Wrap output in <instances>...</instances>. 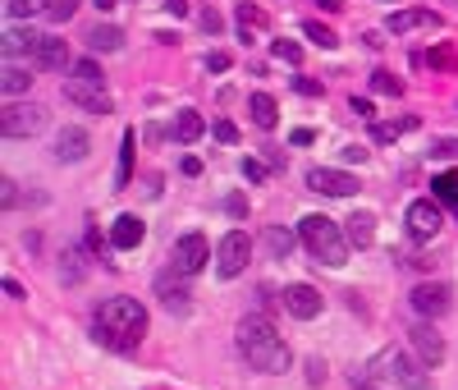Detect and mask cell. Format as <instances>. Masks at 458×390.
Returning a JSON list of instances; mask_svg holds the SVG:
<instances>
[{
  "instance_id": "1",
  "label": "cell",
  "mask_w": 458,
  "mask_h": 390,
  "mask_svg": "<svg viewBox=\"0 0 458 390\" xmlns=\"http://www.w3.org/2000/svg\"><path fill=\"white\" fill-rule=\"evenodd\" d=\"M234 335H238V354L248 358L252 372H261V377H284V372H289L293 354H289V345H284V335L271 326V317L252 312V317L238 322Z\"/></svg>"
},
{
  "instance_id": "2",
  "label": "cell",
  "mask_w": 458,
  "mask_h": 390,
  "mask_svg": "<svg viewBox=\"0 0 458 390\" xmlns=\"http://www.w3.org/2000/svg\"><path fill=\"white\" fill-rule=\"evenodd\" d=\"M92 331H97V340L105 349H138L143 345V335H147V308L138 299H128V294H115V299H105L97 308V317H92Z\"/></svg>"
},
{
  "instance_id": "3",
  "label": "cell",
  "mask_w": 458,
  "mask_h": 390,
  "mask_svg": "<svg viewBox=\"0 0 458 390\" xmlns=\"http://www.w3.org/2000/svg\"><path fill=\"white\" fill-rule=\"evenodd\" d=\"M299 239H303V248L316 257L321 267H344L348 262V248H353V244H348V230L339 221H330V216H321V212L303 216Z\"/></svg>"
},
{
  "instance_id": "4",
  "label": "cell",
  "mask_w": 458,
  "mask_h": 390,
  "mask_svg": "<svg viewBox=\"0 0 458 390\" xmlns=\"http://www.w3.org/2000/svg\"><path fill=\"white\" fill-rule=\"evenodd\" d=\"M367 368H371V377L381 381V386H399V390H431V368H426L422 358H408L403 349H394V345L376 354V358L367 363Z\"/></svg>"
},
{
  "instance_id": "5",
  "label": "cell",
  "mask_w": 458,
  "mask_h": 390,
  "mask_svg": "<svg viewBox=\"0 0 458 390\" xmlns=\"http://www.w3.org/2000/svg\"><path fill=\"white\" fill-rule=\"evenodd\" d=\"M46 106L37 101H5V111H0V134L5 138H33L46 129Z\"/></svg>"
},
{
  "instance_id": "6",
  "label": "cell",
  "mask_w": 458,
  "mask_h": 390,
  "mask_svg": "<svg viewBox=\"0 0 458 390\" xmlns=\"http://www.w3.org/2000/svg\"><path fill=\"white\" fill-rule=\"evenodd\" d=\"M403 225H408L413 244H431L440 234L445 216H440V198H413L408 212H403Z\"/></svg>"
},
{
  "instance_id": "7",
  "label": "cell",
  "mask_w": 458,
  "mask_h": 390,
  "mask_svg": "<svg viewBox=\"0 0 458 390\" xmlns=\"http://www.w3.org/2000/svg\"><path fill=\"white\" fill-rule=\"evenodd\" d=\"M248 257H252L248 234H244V230H229L225 239H221V248H215V276H221V280L244 276V271H248Z\"/></svg>"
},
{
  "instance_id": "8",
  "label": "cell",
  "mask_w": 458,
  "mask_h": 390,
  "mask_svg": "<svg viewBox=\"0 0 458 390\" xmlns=\"http://www.w3.org/2000/svg\"><path fill=\"white\" fill-rule=\"evenodd\" d=\"M211 262V248H206V234H183V239H175V248H170V267L179 271V276H198L202 267Z\"/></svg>"
},
{
  "instance_id": "9",
  "label": "cell",
  "mask_w": 458,
  "mask_h": 390,
  "mask_svg": "<svg viewBox=\"0 0 458 390\" xmlns=\"http://www.w3.org/2000/svg\"><path fill=\"white\" fill-rule=\"evenodd\" d=\"M408 303H413L417 317H431V322H436V317H445V312L454 308V290H449L445 280H422L417 290L408 294Z\"/></svg>"
},
{
  "instance_id": "10",
  "label": "cell",
  "mask_w": 458,
  "mask_h": 390,
  "mask_svg": "<svg viewBox=\"0 0 458 390\" xmlns=\"http://www.w3.org/2000/svg\"><path fill=\"white\" fill-rule=\"evenodd\" d=\"M65 101L78 106V111H88V115H111L115 111V101L105 97V88L83 83V78H69V83H65Z\"/></svg>"
},
{
  "instance_id": "11",
  "label": "cell",
  "mask_w": 458,
  "mask_h": 390,
  "mask_svg": "<svg viewBox=\"0 0 458 390\" xmlns=\"http://www.w3.org/2000/svg\"><path fill=\"white\" fill-rule=\"evenodd\" d=\"M307 189H312V193H326V198H353V193H358V179L348 175V170L312 166V170H307Z\"/></svg>"
},
{
  "instance_id": "12",
  "label": "cell",
  "mask_w": 458,
  "mask_h": 390,
  "mask_svg": "<svg viewBox=\"0 0 458 390\" xmlns=\"http://www.w3.org/2000/svg\"><path fill=\"white\" fill-rule=\"evenodd\" d=\"M88 152H92V138H88L78 124H65L60 134H56V161H60V166H78V161H88Z\"/></svg>"
},
{
  "instance_id": "13",
  "label": "cell",
  "mask_w": 458,
  "mask_h": 390,
  "mask_svg": "<svg viewBox=\"0 0 458 390\" xmlns=\"http://www.w3.org/2000/svg\"><path fill=\"white\" fill-rule=\"evenodd\" d=\"M408 345L417 349V358L426 363V368H440V363H445V340H440V331L436 326H413L408 331Z\"/></svg>"
},
{
  "instance_id": "14",
  "label": "cell",
  "mask_w": 458,
  "mask_h": 390,
  "mask_svg": "<svg viewBox=\"0 0 458 390\" xmlns=\"http://www.w3.org/2000/svg\"><path fill=\"white\" fill-rule=\"evenodd\" d=\"M284 312L299 317V322H312V317H321V294L312 290V285H289L284 290Z\"/></svg>"
},
{
  "instance_id": "15",
  "label": "cell",
  "mask_w": 458,
  "mask_h": 390,
  "mask_svg": "<svg viewBox=\"0 0 458 390\" xmlns=\"http://www.w3.org/2000/svg\"><path fill=\"white\" fill-rule=\"evenodd\" d=\"M385 28L394 33V37H408V33H431V28H440V14L436 10H399V14H390V23Z\"/></svg>"
},
{
  "instance_id": "16",
  "label": "cell",
  "mask_w": 458,
  "mask_h": 390,
  "mask_svg": "<svg viewBox=\"0 0 458 390\" xmlns=\"http://www.w3.org/2000/svg\"><path fill=\"white\" fill-rule=\"evenodd\" d=\"M143 234H147V225L133 216V212H124V216H115V225H111V248L128 253V248L143 244Z\"/></svg>"
},
{
  "instance_id": "17",
  "label": "cell",
  "mask_w": 458,
  "mask_h": 390,
  "mask_svg": "<svg viewBox=\"0 0 458 390\" xmlns=\"http://www.w3.org/2000/svg\"><path fill=\"white\" fill-rule=\"evenodd\" d=\"M0 46H5V60H19V56H23V60L33 65L37 46H42V33H33V28H10Z\"/></svg>"
},
{
  "instance_id": "18",
  "label": "cell",
  "mask_w": 458,
  "mask_h": 390,
  "mask_svg": "<svg viewBox=\"0 0 458 390\" xmlns=\"http://www.w3.org/2000/svg\"><path fill=\"white\" fill-rule=\"evenodd\" d=\"M234 23H238V37L252 42V33L271 28V19H266V10H257L252 0H244V5H234Z\"/></svg>"
},
{
  "instance_id": "19",
  "label": "cell",
  "mask_w": 458,
  "mask_h": 390,
  "mask_svg": "<svg viewBox=\"0 0 458 390\" xmlns=\"http://www.w3.org/2000/svg\"><path fill=\"white\" fill-rule=\"evenodd\" d=\"M33 65H37V69H69V46H65L60 37H42Z\"/></svg>"
},
{
  "instance_id": "20",
  "label": "cell",
  "mask_w": 458,
  "mask_h": 390,
  "mask_svg": "<svg viewBox=\"0 0 458 390\" xmlns=\"http://www.w3.org/2000/svg\"><path fill=\"white\" fill-rule=\"evenodd\" d=\"M33 69H37V65H19V60H5V74H0V83H5L10 101H14V97H23V92L33 88Z\"/></svg>"
},
{
  "instance_id": "21",
  "label": "cell",
  "mask_w": 458,
  "mask_h": 390,
  "mask_svg": "<svg viewBox=\"0 0 458 390\" xmlns=\"http://www.w3.org/2000/svg\"><path fill=\"white\" fill-rule=\"evenodd\" d=\"M248 115H252L257 129H276V120H280L276 97H271V92H252V97H248Z\"/></svg>"
},
{
  "instance_id": "22",
  "label": "cell",
  "mask_w": 458,
  "mask_h": 390,
  "mask_svg": "<svg viewBox=\"0 0 458 390\" xmlns=\"http://www.w3.org/2000/svg\"><path fill=\"white\" fill-rule=\"evenodd\" d=\"M417 129V115H403V120H376L371 124V138L376 143H399L403 134H413Z\"/></svg>"
},
{
  "instance_id": "23",
  "label": "cell",
  "mask_w": 458,
  "mask_h": 390,
  "mask_svg": "<svg viewBox=\"0 0 458 390\" xmlns=\"http://www.w3.org/2000/svg\"><path fill=\"white\" fill-rule=\"evenodd\" d=\"M344 225H348V244H353V248H371V239H376V216L371 212H353Z\"/></svg>"
},
{
  "instance_id": "24",
  "label": "cell",
  "mask_w": 458,
  "mask_h": 390,
  "mask_svg": "<svg viewBox=\"0 0 458 390\" xmlns=\"http://www.w3.org/2000/svg\"><path fill=\"white\" fill-rule=\"evenodd\" d=\"M156 294L170 312H188V290H183V280H170V271L156 276Z\"/></svg>"
},
{
  "instance_id": "25",
  "label": "cell",
  "mask_w": 458,
  "mask_h": 390,
  "mask_svg": "<svg viewBox=\"0 0 458 390\" xmlns=\"http://www.w3.org/2000/svg\"><path fill=\"white\" fill-rule=\"evenodd\" d=\"M50 5H56V0H5L10 19H19V23H33V19H50Z\"/></svg>"
},
{
  "instance_id": "26",
  "label": "cell",
  "mask_w": 458,
  "mask_h": 390,
  "mask_svg": "<svg viewBox=\"0 0 458 390\" xmlns=\"http://www.w3.org/2000/svg\"><path fill=\"white\" fill-rule=\"evenodd\" d=\"M88 46H92V51H101V56H111V51H120V46H124V33L115 28V23H97V28L88 33Z\"/></svg>"
},
{
  "instance_id": "27",
  "label": "cell",
  "mask_w": 458,
  "mask_h": 390,
  "mask_svg": "<svg viewBox=\"0 0 458 390\" xmlns=\"http://www.w3.org/2000/svg\"><path fill=\"white\" fill-rule=\"evenodd\" d=\"M202 134H206V120H202L198 111H179V115H175V138H179V143H198Z\"/></svg>"
},
{
  "instance_id": "28",
  "label": "cell",
  "mask_w": 458,
  "mask_h": 390,
  "mask_svg": "<svg viewBox=\"0 0 458 390\" xmlns=\"http://www.w3.org/2000/svg\"><path fill=\"white\" fill-rule=\"evenodd\" d=\"M431 193H436L440 202H449L454 216H458V170H440L436 179H431Z\"/></svg>"
},
{
  "instance_id": "29",
  "label": "cell",
  "mask_w": 458,
  "mask_h": 390,
  "mask_svg": "<svg viewBox=\"0 0 458 390\" xmlns=\"http://www.w3.org/2000/svg\"><path fill=\"white\" fill-rule=\"evenodd\" d=\"M293 244H299V239H293V230H284V225H266V248H271L280 262L293 253Z\"/></svg>"
},
{
  "instance_id": "30",
  "label": "cell",
  "mask_w": 458,
  "mask_h": 390,
  "mask_svg": "<svg viewBox=\"0 0 458 390\" xmlns=\"http://www.w3.org/2000/svg\"><path fill=\"white\" fill-rule=\"evenodd\" d=\"M133 143H138V134L133 129H124V143H120V170H115V189L128 184V175H133Z\"/></svg>"
},
{
  "instance_id": "31",
  "label": "cell",
  "mask_w": 458,
  "mask_h": 390,
  "mask_svg": "<svg viewBox=\"0 0 458 390\" xmlns=\"http://www.w3.org/2000/svg\"><path fill=\"white\" fill-rule=\"evenodd\" d=\"M60 280H65V285L83 280V253H78V248H65V257H60Z\"/></svg>"
},
{
  "instance_id": "32",
  "label": "cell",
  "mask_w": 458,
  "mask_h": 390,
  "mask_svg": "<svg viewBox=\"0 0 458 390\" xmlns=\"http://www.w3.org/2000/svg\"><path fill=\"white\" fill-rule=\"evenodd\" d=\"M371 92H381V97H399V92H403V83H399V78H394L390 69H376V74H371Z\"/></svg>"
},
{
  "instance_id": "33",
  "label": "cell",
  "mask_w": 458,
  "mask_h": 390,
  "mask_svg": "<svg viewBox=\"0 0 458 390\" xmlns=\"http://www.w3.org/2000/svg\"><path fill=\"white\" fill-rule=\"evenodd\" d=\"M303 33H307L316 46H326V51H335V46H339V37L326 28V23H316V19H307V23H303Z\"/></svg>"
},
{
  "instance_id": "34",
  "label": "cell",
  "mask_w": 458,
  "mask_h": 390,
  "mask_svg": "<svg viewBox=\"0 0 458 390\" xmlns=\"http://www.w3.org/2000/svg\"><path fill=\"white\" fill-rule=\"evenodd\" d=\"M271 56L284 65H303V46L299 42H271Z\"/></svg>"
},
{
  "instance_id": "35",
  "label": "cell",
  "mask_w": 458,
  "mask_h": 390,
  "mask_svg": "<svg viewBox=\"0 0 458 390\" xmlns=\"http://www.w3.org/2000/svg\"><path fill=\"white\" fill-rule=\"evenodd\" d=\"M422 60H431V69H454V65H458V56H454L449 42H440V46L431 51V56H422Z\"/></svg>"
},
{
  "instance_id": "36",
  "label": "cell",
  "mask_w": 458,
  "mask_h": 390,
  "mask_svg": "<svg viewBox=\"0 0 458 390\" xmlns=\"http://www.w3.org/2000/svg\"><path fill=\"white\" fill-rule=\"evenodd\" d=\"M74 78H83V83H97V88H101V78H105V74H101V65H97V60H78V65H74Z\"/></svg>"
},
{
  "instance_id": "37",
  "label": "cell",
  "mask_w": 458,
  "mask_h": 390,
  "mask_svg": "<svg viewBox=\"0 0 458 390\" xmlns=\"http://www.w3.org/2000/svg\"><path fill=\"white\" fill-rule=\"evenodd\" d=\"M348 381H353V390H385L381 381L371 377V368H353V372H348Z\"/></svg>"
},
{
  "instance_id": "38",
  "label": "cell",
  "mask_w": 458,
  "mask_h": 390,
  "mask_svg": "<svg viewBox=\"0 0 458 390\" xmlns=\"http://www.w3.org/2000/svg\"><path fill=\"white\" fill-rule=\"evenodd\" d=\"M431 156H436V161H454V156H458V138H440V143H431Z\"/></svg>"
},
{
  "instance_id": "39",
  "label": "cell",
  "mask_w": 458,
  "mask_h": 390,
  "mask_svg": "<svg viewBox=\"0 0 458 390\" xmlns=\"http://www.w3.org/2000/svg\"><path fill=\"white\" fill-rule=\"evenodd\" d=\"M74 10H78V0H56V5H50V23H69Z\"/></svg>"
},
{
  "instance_id": "40",
  "label": "cell",
  "mask_w": 458,
  "mask_h": 390,
  "mask_svg": "<svg viewBox=\"0 0 458 390\" xmlns=\"http://www.w3.org/2000/svg\"><path fill=\"white\" fill-rule=\"evenodd\" d=\"M225 212L244 221V216H248V198H244V193H229V198H225Z\"/></svg>"
},
{
  "instance_id": "41",
  "label": "cell",
  "mask_w": 458,
  "mask_h": 390,
  "mask_svg": "<svg viewBox=\"0 0 458 390\" xmlns=\"http://www.w3.org/2000/svg\"><path fill=\"white\" fill-rule=\"evenodd\" d=\"M198 23H202V33H211V37H215V33L225 28V19L215 14V10H202V19H198Z\"/></svg>"
},
{
  "instance_id": "42",
  "label": "cell",
  "mask_w": 458,
  "mask_h": 390,
  "mask_svg": "<svg viewBox=\"0 0 458 390\" xmlns=\"http://www.w3.org/2000/svg\"><path fill=\"white\" fill-rule=\"evenodd\" d=\"M215 138H221V143H238V124H229V120H215Z\"/></svg>"
},
{
  "instance_id": "43",
  "label": "cell",
  "mask_w": 458,
  "mask_h": 390,
  "mask_svg": "<svg viewBox=\"0 0 458 390\" xmlns=\"http://www.w3.org/2000/svg\"><path fill=\"white\" fill-rule=\"evenodd\" d=\"M244 175L252 179V184H261V179H266V166H261V161H252V156H244Z\"/></svg>"
},
{
  "instance_id": "44",
  "label": "cell",
  "mask_w": 458,
  "mask_h": 390,
  "mask_svg": "<svg viewBox=\"0 0 458 390\" xmlns=\"http://www.w3.org/2000/svg\"><path fill=\"white\" fill-rule=\"evenodd\" d=\"M206 69H211V74H225V69H229V56H225V51H211V56H206Z\"/></svg>"
},
{
  "instance_id": "45",
  "label": "cell",
  "mask_w": 458,
  "mask_h": 390,
  "mask_svg": "<svg viewBox=\"0 0 458 390\" xmlns=\"http://www.w3.org/2000/svg\"><path fill=\"white\" fill-rule=\"evenodd\" d=\"M293 92H303V97H321V83H316V78H293Z\"/></svg>"
},
{
  "instance_id": "46",
  "label": "cell",
  "mask_w": 458,
  "mask_h": 390,
  "mask_svg": "<svg viewBox=\"0 0 458 390\" xmlns=\"http://www.w3.org/2000/svg\"><path fill=\"white\" fill-rule=\"evenodd\" d=\"M307 381H312V386L326 381V363H321V358H307Z\"/></svg>"
},
{
  "instance_id": "47",
  "label": "cell",
  "mask_w": 458,
  "mask_h": 390,
  "mask_svg": "<svg viewBox=\"0 0 458 390\" xmlns=\"http://www.w3.org/2000/svg\"><path fill=\"white\" fill-rule=\"evenodd\" d=\"M348 111L362 115V120H376V111H371V101H367V97H353V101H348Z\"/></svg>"
},
{
  "instance_id": "48",
  "label": "cell",
  "mask_w": 458,
  "mask_h": 390,
  "mask_svg": "<svg viewBox=\"0 0 458 390\" xmlns=\"http://www.w3.org/2000/svg\"><path fill=\"white\" fill-rule=\"evenodd\" d=\"M289 143H293V147H307V143H316V134H312V129H293Z\"/></svg>"
},
{
  "instance_id": "49",
  "label": "cell",
  "mask_w": 458,
  "mask_h": 390,
  "mask_svg": "<svg viewBox=\"0 0 458 390\" xmlns=\"http://www.w3.org/2000/svg\"><path fill=\"white\" fill-rule=\"evenodd\" d=\"M5 294H10V299H28V290H23L19 280H5Z\"/></svg>"
},
{
  "instance_id": "50",
  "label": "cell",
  "mask_w": 458,
  "mask_h": 390,
  "mask_svg": "<svg viewBox=\"0 0 458 390\" xmlns=\"http://www.w3.org/2000/svg\"><path fill=\"white\" fill-rule=\"evenodd\" d=\"M183 175H202V161H198V156H183Z\"/></svg>"
},
{
  "instance_id": "51",
  "label": "cell",
  "mask_w": 458,
  "mask_h": 390,
  "mask_svg": "<svg viewBox=\"0 0 458 390\" xmlns=\"http://www.w3.org/2000/svg\"><path fill=\"white\" fill-rule=\"evenodd\" d=\"M166 10H170L175 19H183V14H188V0H170V5H166Z\"/></svg>"
},
{
  "instance_id": "52",
  "label": "cell",
  "mask_w": 458,
  "mask_h": 390,
  "mask_svg": "<svg viewBox=\"0 0 458 390\" xmlns=\"http://www.w3.org/2000/svg\"><path fill=\"white\" fill-rule=\"evenodd\" d=\"M316 5L326 10V14H339V10H344V0H316Z\"/></svg>"
},
{
  "instance_id": "53",
  "label": "cell",
  "mask_w": 458,
  "mask_h": 390,
  "mask_svg": "<svg viewBox=\"0 0 458 390\" xmlns=\"http://www.w3.org/2000/svg\"><path fill=\"white\" fill-rule=\"evenodd\" d=\"M97 10H101V14H111V10H115V0H97Z\"/></svg>"
}]
</instances>
